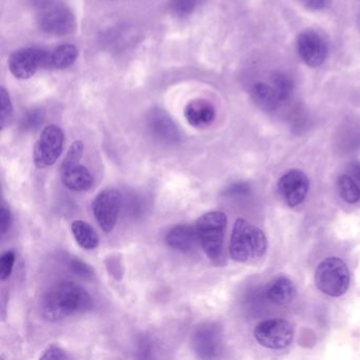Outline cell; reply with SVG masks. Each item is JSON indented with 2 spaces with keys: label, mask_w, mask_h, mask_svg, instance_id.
I'll return each mask as SVG.
<instances>
[{
  "label": "cell",
  "mask_w": 360,
  "mask_h": 360,
  "mask_svg": "<svg viewBox=\"0 0 360 360\" xmlns=\"http://www.w3.org/2000/svg\"><path fill=\"white\" fill-rule=\"evenodd\" d=\"M39 307L44 319L56 322L89 311L92 298L79 284L60 281L44 292Z\"/></svg>",
  "instance_id": "cell-1"
},
{
  "label": "cell",
  "mask_w": 360,
  "mask_h": 360,
  "mask_svg": "<svg viewBox=\"0 0 360 360\" xmlns=\"http://www.w3.org/2000/svg\"><path fill=\"white\" fill-rule=\"evenodd\" d=\"M267 250V239L262 231L244 219H237L231 233L229 254L237 262L260 258Z\"/></svg>",
  "instance_id": "cell-2"
},
{
  "label": "cell",
  "mask_w": 360,
  "mask_h": 360,
  "mask_svg": "<svg viewBox=\"0 0 360 360\" xmlns=\"http://www.w3.org/2000/svg\"><path fill=\"white\" fill-rule=\"evenodd\" d=\"M200 245L206 256L214 263H220L223 259L225 231L227 217L222 212H210L198 219L195 223Z\"/></svg>",
  "instance_id": "cell-3"
},
{
  "label": "cell",
  "mask_w": 360,
  "mask_h": 360,
  "mask_svg": "<svg viewBox=\"0 0 360 360\" xmlns=\"http://www.w3.org/2000/svg\"><path fill=\"white\" fill-rule=\"evenodd\" d=\"M315 284L318 290L330 297L345 294L349 285V273L345 261L337 257H328L319 263L315 271Z\"/></svg>",
  "instance_id": "cell-4"
},
{
  "label": "cell",
  "mask_w": 360,
  "mask_h": 360,
  "mask_svg": "<svg viewBox=\"0 0 360 360\" xmlns=\"http://www.w3.org/2000/svg\"><path fill=\"white\" fill-rule=\"evenodd\" d=\"M39 24L44 32L56 37L70 34L77 26L70 10L51 0L41 4L39 7Z\"/></svg>",
  "instance_id": "cell-5"
},
{
  "label": "cell",
  "mask_w": 360,
  "mask_h": 360,
  "mask_svg": "<svg viewBox=\"0 0 360 360\" xmlns=\"http://www.w3.org/2000/svg\"><path fill=\"white\" fill-rule=\"evenodd\" d=\"M65 136L58 126L45 127L37 140L33 150V162L37 168H47L54 165L62 155Z\"/></svg>",
  "instance_id": "cell-6"
},
{
  "label": "cell",
  "mask_w": 360,
  "mask_h": 360,
  "mask_svg": "<svg viewBox=\"0 0 360 360\" xmlns=\"http://www.w3.org/2000/svg\"><path fill=\"white\" fill-rule=\"evenodd\" d=\"M255 338L259 345L271 349L288 347L294 338L292 324L281 318L263 320L257 324L254 330Z\"/></svg>",
  "instance_id": "cell-7"
},
{
  "label": "cell",
  "mask_w": 360,
  "mask_h": 360,
  "mask_svg": "<svg viewBox=\"0 0 360 360\" xmlns=\"http://www.w3.org/2000/svg\"><path fill=\"white\" fill-rule=\"evenodd\" d=\"M122 202L123 198L121 193L115 188L104 189L92 202V212L105 233H110L115 229Z\"/></svg>",
  "instance_id": "cell-8"
},
{
  "label": "cell",
  "mask_w": 360,
  "mask_h": 360,
  "mask_svg": "<svg viewBox=\"0 0 360 360\" xmlns=\"http://www.w3.org/2000/svg\"><path fill=\"white\" fill-rule=\"evenodd\" d=\"M49 67V53L35 48H24L14 52L9 60V69L18 79H28L39 68Z\"/></svg>",
  "instance_id": "cell-9"
},
{
  "label": "cell",
  "mask_w": 360,
  "mask_h": 360,
  "mask_svg": "<svg viewBox=\"0 0 360 360\" xmlns=\"http://www.w3.org/2000/svg\"><path fill=\"white\" fill-rule=\"evenodd\" d=\"M297 51L305 65L318 68L328 58V45L317 31L305 30L297 37Z\"/></svg>",
  "instance_id": "cell-10"
},
{
  "label": "cell",
  "mask_w": 360,
  "mask_h": 360,
  "mask_svg": "<svg viewBox=\"0 0 360 360\" xmlns=\"http://www.w3.org/2000/svg\"><path fill=\"white\" fill-rule=\"evenodd\" d=\"M309 189V178L299 169L288 170L278 182V191L290 207L300 205L307 198Z\"/></svg>",
  "instance_id": "cell-11"
},
{
  "label": "cell",
  "mask_w": 360,
  "mask_h": 360,
  "mask_svg": "<svg viewBox=\"0 0 360 360\" xmlns=\"http://www.w3.org/2000/svg\"><path fill=\"white\" fill-rule=\"evenodd\" d=\"M222 343L221 330L217 324L203 323L198 326L191 336L193 352L201 358H214L218 355Z\"/></svg>",
  "instance_id": "cell-12"
},
{
  "label": "cell",
  "mask_w": 360,
  "mask_h": 360,
  "mask_svg": "<svg viewBox=\"0 0 360 360\" xmlns=\"http://www.w3.org/2000/svg\"><path fill=\"white\" fill-rule=\"evenodd\" d=\"M148 129L155 140L164 144L174 145L180 142V130L165 111H151L148 117Z\"/></svg>",
  "instance_id": "cell-13"
},
{
  "label": "cell",
  "mask_w": 360,
  "mask_h": 360,
  "mask_svg": "<svg viewBox=\"0 0 360 360\" xmlns=\"http://www.w3.org/2000/svg\"><path fill=\"white\" fill-rule=\"evenodd\" d=\"M60 172L63 184L70 191H87L94 186L91 172L81 163L60 166Z\"/></svg>",
  "instance_id": "cell-14"
},
{
  "label": "cell",
  "mask_w": 360,
  "mask_h": 360,
  "mask_svg": "<svg viewBox=\"0 0 360 360\" xmlns=\"http://www.w3.org/2000/svg\"><path fill=\"white\" fill-rule=\"evenodd\" d=\"M184 117L189 125L202 129L214 123L216 119V108L208 101L198 98L191 101L185 107Z\"/></svg>",
  "instance_id": "cell-15"
},
{
  "label": "cell",
  "mask_w": 360,
  "mask_h": 360,
  "mask_svg": "<svg viewBox=\"0 0 360 360\" xmlns=\"http://www.w3.org/2000/svg\"><path fill=\"white\" fill-rule=\"evenodd\" d=\"M166 243L181 252H193L199 243L197 229L193 225L180 224L172 227L166 235Z\"/></svg>",
  "instance_id": "cell-16"
},
{
  "label": "cell",
  "mask_w": 360,
  "mask_h": 360,
  "mask_svg": "<svg viewBox=\"0 0 360 360\" xmlns=\"http://www.w3.org/2000/svg\"><path fill=\"white\" fill-rule=\"evenodd\" d=\"M265 294L271 302L277 305H286L294 300L297 290L290 278L279 276L269 282Z\"/></svg>",
  "instance_id": "cell-17"
},
{
  "label": "cell",
  "mask_w": 360,
  "mask_h": 360,
  "mask_svg": "<svg viewBox=\"0 0 360 360\" xmlns=\"http://www.w3.org/2000/svg\"><path fill=\"white\" fill-rule=\"evenodd\" d=\"M252 98L254 102L265 111L276 110L281 102L273 86L264 83L255 84L252 89Z\"/></svg>",
  "instance_id": "cell-18"
},
{
  "label": "cell",
  "mask_w": 360,
  "mask_h": 360,
  "mask_svg": "<svg viewBox=\"0 0 360 360\" xmlns=\"http://www.w3.org/2000/svg\"><path fill=\"white\" fill-rule=\"evenodd\" d=\"M71 231L77 244L84 250H91L98 248L100 243L98 233L92 229L91 225L85 221H75L71 225Z\"/></svg>",
  "instance_id": "cell-19"
},
{
  "label": "cell",
  "mask_w": 360,
  "mask_h": 360,
  "mask_svg": "<svg viewBox=\"0 0 360 360\" xmlns=\"http://www.w3.org/2000/svg\"><path fill=\"white\" fill-rule=\"evenodd\" d=\"M79 51L73 45H63L49 53V67L66 69L77 62Z\"/></svg>",
  "instance_id": "cell-20"
},
{
  "label": "cell",
  "mask_w": 360,
  "mask_h": 360,
  "mask_svg": "<svg viewBox=\"0 0 360 360\" xmlns=\"http://www.w3.org/2000/svg\"><path fill=\"white\" fill-rule=\"evenodd\" d=\"M339 195L347 204H355L360 201V186L357 181L349 174H341L337 181Z\"/></svg>",
  "instance_id": "cell-21"
},
{
  "label": "cell",
  "mask_w": 360,
  "mask_h": 360,
  "mask_svg": "<svg viewBox=\"0 0 360 360\" xmlns=\"http://www.w3.org/2000/svg\"><path fill=\"white\" fill-rule=\"evenodd\" d=\"M271 86L281 102L288 101L294 92V81L292 77L280 71L274 73L271 77Z\"/></svg>",
  "instance_id": "cell-22"
},
{
  "label": "cell",
  "mask_w": 360,
  "mask_h": 360,
  "mask_svg": "<svg viewBox=\"0 0 360 360\" xmlns=\"http://www.w3.org/2000/svg\"><path fill=\"white\" fill-rule=\"evenodd\" d=\"M13 117V106L11 98L5 88H1L0 91V121H1V129H5Z\"/></svg>",
  "instance_id": "cell-23"
},
{
  "label": "cell",
  "mask_w": 360,
  "mask_h": 360,
  "mask_svg": "<svg viewBox=\"0 0 360 360\" xmlns=\"http://www.w3.org/2000/svg\"><path fill=\"white\" fill-rule=\"evenodd\" d=\"M43 111L34 109L24 115L22 119V128L25 131H32V130L37 129L43 124Z\"/></svg>",
  "instance_id": "cell-24"
},
{
  "label": "cell",
  "mask_w": 360,
  "mask_h": 360,
  "mask_svg": "<svg viewBox=\"0 0 360 360\" xmlns=\"http://www.w3.org/2000/svg\"><path fill=\"white\" fill-rule=\"evenodd\" d=\"M16 255L13 250H7L0 258V279L5 281L11 276L15 263Z\"/></svg>",
  "instance_id": "cell-25"
},
{
  "label": "cell",
  "mask_w": 360,
  "mask_h": 360,
  "mask_svg": "<svg viewBox=\"0 0 360 360\" xmlns=\"http://www.w3.org/2000/svg\"><path fill=\"white\" fill-rule=\"evenodd\" d=\"M199 0H172V10L178 16H187L197 8Z\"/></svg>",
  "instance_id": "cell-26"
},
{
  "label": "cell",
  "mask_w": 360,
  "mask_h": 360,
  "mask_svg": "<svg viewBox=\"0 0 360 360\" xmlns=\"http://www.w3.org/2000/svg\"><path fill=\"white\" fill-rule=\"evenodd\" d=\"M39 358L41 359H68L69 356L60 345L52 343L44 349Z\"/></svg>",
  "instance_id": "cell-27"
},
{
  "label": "cell",
  "mask_w": 360,
  "mask_h": 360,
  "mask_svg": "<svg viewBox=\"0 0 360 360\" xmlns=\"http://www.w3.org/2000/svg\"><path fill=\"white\" fill-rule=\"evenodd\" d=\"M12 224V214L9 206L5 201L1 204V210H0V231L3 235H6L10 229Z\"/></svg>",
  "instance_id": "cell-28"
},
{
  "label": "cell",
  "mask_w": 360,
  "mask_h": 360,
  "mask_svg": "<svg viewBox=\"0 0 360 360\" xmlns=\"http://www.w3.org/2000/svg\"><path fill=\"white\" fill-rule=\"evenodd\" d=\"M70 266L71 269H72L77 275L81 276V277L88 278L92 277V275H94V271H92L91 267L86 264L83 261L79 260V259H72L70 262Z\"/></svg>",
  "instance_id": "cell-29"
},
{
  "label": "cell",
  "mask_w": 360,
  "mask_h": 360,
  "mask_svg": "<svg viewBox=\"0 0 360 360\" xmlns=\"http://www.w3.org/2000/svg\"><path fill=\"white\" fill-rule=\"evenodd\" d=\"M307 9L313 10V11H320L326 9L330 0H299Z\"/></svg>",
  "instance_id": "cell-30"
},
{
  "label": "cell",
  "mask_w": 360,
  "mask_h": 360,
  "mask_svg": "<svg viewBox=\"0 0 360 360\" xmlns=\"http://www.w3.org/2000/svg\"><path fill=\"white\" fill-rule=\"evenodd\" d=\"M351 176L355 179L357 182H360V164L355 163L351 165Z\"/></svg>",
  "instance_id": "cell-31"
}]
</instances>
